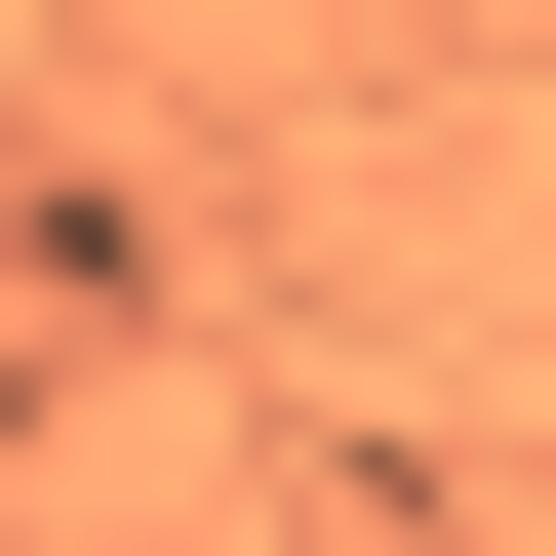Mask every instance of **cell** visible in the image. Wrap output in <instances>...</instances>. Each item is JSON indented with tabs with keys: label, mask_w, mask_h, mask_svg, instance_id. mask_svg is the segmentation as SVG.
I'll list each match as a JSON object with an SVG mask.
<instances>
[{
	"label": "cell",
	"mask_w": 556,
	"mask_h": 556,
	"mask_svg": "<svg viewBox=\"0 0 556 556\" xmlns=\"http://www.w3.org/2000/svg\"><path fill=\"white\" fill-rule=\"evenodd\" d=\"M0 438H40V397H0Z\"/></svg>",
	"instance_id": "6da1fadb"
}]
</instances>
